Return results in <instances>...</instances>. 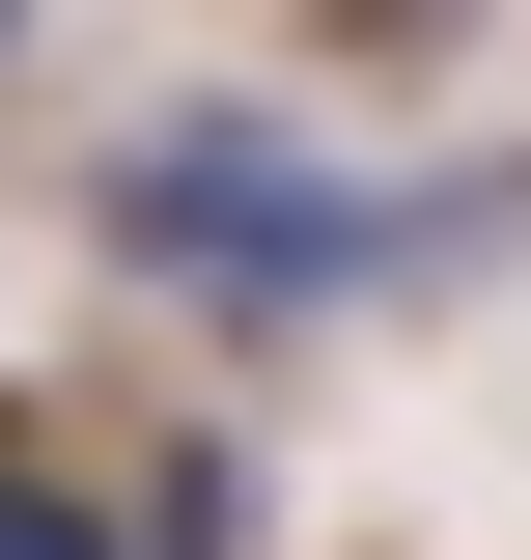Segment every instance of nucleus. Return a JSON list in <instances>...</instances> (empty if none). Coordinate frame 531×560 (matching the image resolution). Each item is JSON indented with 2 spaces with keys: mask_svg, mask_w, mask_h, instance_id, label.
Instances as JSON below:
<instances>
[{
  "mask_svg": "<svg viewBox=\"0 0 531 560\" xmlns=\"http://www.w3.org/2000/svg\"><path fill=\"white\" fill-rule=\"evenodd\" d=\"M0 57H28V0H0Z\"/></svg>",
  "mask_w": 531,
  "mask_h": 560,
  "instance_id": "3",
  "label": "nucleus"
},
{
  "mask_svg": "<svg viewBox=\"0 0 531 560\" xmlns=\"http://www.w3.org/2000/svg\"><path fill=\"white\" fill-rule=\"evenodd\" d=\"M0 560H113V477L84 448H0Z\"/></svg>",
  "mask_w": 531,
  "mask_h": 560,
  "instance_id": "2",
  "label": "nucleus"
},
{
  "mask_svg": "<svg viewBox=\"0 0 531 560\" xmlns=\"http://www.w3.org/2000/svg\"><path fill=\"white\" fill-rule=\"evenodd\" d=\"M84 224H113V280H168L197 337H308V308H364V280L475 253L504 197H364L308 113H140L113 168H84Z\"/></svg>",
  "mask_w": 531,
  "mask_h": 560,
  "instance_id": "1",
  "label": "nucleus"
}]
</instances>
